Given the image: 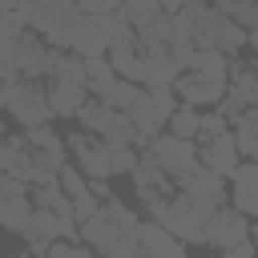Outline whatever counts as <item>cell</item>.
<instances>
[{
  "instance_id": "cell-3",
  "label": "cell",
  "mask_w": 258,
  "mask_h": 258,
  "mask_svg": "<svg viewBox=\"0 0 258 258\" xmlns=\"http://www.w3.org/2000/svg\"><path fill=\"white\" fill-rule=\"evenodd\" d=\"M56 48H48L36 32H24L16 36L12 44L0 48V81H36V77H48L52 64H56Z\"/></svg>"
},
{
  "instance_id": "cell-12",
  "label": "cell",
  "mask_w": 258,
  "mask_h": 258,
  "mask_svg": "<svg viewBox=\"0 0 258 258\" xmlns=\"http://www.w3.org/2000/svg\"><path fill=\"white\" fill-rule=\"evenodd\" d=\"M28 214H32V194H28V185L24 181H16V177H0V230H24V222H28Z\"/></svg>"
},
{
  "instance_id": "cell-2",
  "label": "cell",
  "mask_w": 258,
  "mask_h": 258,
  "mask_svg": "<svg viewBox=\"0 0 258 258\" xmlns=\"http://www.w3.org/2000/svg\"><path fill=\"white\" fill-rule=\"evenodd\" d=\"M28 32H36L48 48L56 52H69V40H73V28L81 20V8L77 0H16Z\"/></svg>"
},
{
  "instance_id": "cell-28",
  "label": "cell",
  "mask_w": 258,
  "mask_h": 258,
  "mask_svg": "<svg viewBox=\"0 0 258 258\" xmlns=\"http://www.w3.org/2000/svg\"><path fill=\"white\" fill-rule=\"evenodd\" d=\"M24 32H28V24H24L20 8H4V12H0V48L12 44L16 36H24Z\"/></svg>"
},
{
  "instance_id": "cell-5",
  "label": "cell",
  "mask_w": 258,
  "mask_h": 258,
  "mask_svg": "<svg viewBox=\"0 0 258 258\" xmlns=\"http://www.w3.org/2000/svg\"><path fill=\"white\" fill-rule=\"evenodd\" d=\"M4 113L20 125V129H40L52 121L44 89H36V81H4Z\"/></svg>"
},
{
  "instance_id": "cell-27",
  "label": "cell",
  "mask_w": 258,
  "mask_h": 258,
  "mask_svg": "<svg viewBox=\"0 0 258 258\" xmlns=\"http://www.w3.org/2000/svg\"><path fill=\"white\" fill-rule=\"evenodd\" d=\"M109 149V165H113V173H133V165H137V157H141V149L137 145H105Z\"/></svg>"
},
{
  "instance_id": "cell-31",
  "label": "cell",
  "mask_w": 258,
  "mask_h": 258,
  "mask_svg": "<svg viewBox=\"0 0 258 258\" xmlns=\"http://www.w3.org/2000/svg\"><path fill=\"white\" fill-rule=\"evenodd\" d=\"M226 117L218 113V109H210V113H198V141H210V137H218V133H226Z\"/></svg>"
},
{
  "instance_id": "cell-8",
  "label": "cell",
  "mask_w": 258,
  "mask_h": 258,
  "mask_svg": "<svg viewBox=\"0 0 258 258\" xmlns=\"http://www.w3.org/2000/svg\"><path fill=\"white\" fill-rule=\"evenodd\" d=\"M64 149L73 153V165L89 177V185L93 181H109L113 177V165H109V149H105V141L101 137H89V133H69L64 137Z\"/></svg>"
},
{
  "instance_id": "cell-21",
  "label": "cell",
  "mask_w": 258,
  "mask_h": 258,
  "mask_svg": "<svg viewBox=\"0 0 258 258\" xmlns=\"http://www.w3.org/2000/svg\"><path fill=\"white\" fill-rule=\"evenodd\" d=\"M117 81H121V77L113 73V64H109L105 56L85 60V89L93 93V101H105V97H109V89H113Z\"/></svg>"
},
{
  "instance_id": "cell-6",
  "label": "cell",
  "mask_w": 258,
  "mask_h": 258,
  "mask_svg": "<svg viewBox=\"0 0 258 258\" xmlns=\"http://www.w3.org/2000/svg\"><path fill=\"white\" fill-rule=\"evenodd\" d=\"M141 153H149L153 165H157L173 185H181V181L198 169V145H194V141H181V137H169V133H157Z\"/></svg>"
},
{
  "instance_id": "cell-33",
  "label": "cell",
  "mask_w": 258,
  "mask_h": 258,
  "mask_svg": "<svg viewBox=\"0 0 258 258\" xmlns=\"http://www.w3.org/2000/svg\"><path fill=\"white\" fill-rule=\"evenodd\" d=\"M77 8H81V16H109V12H117L109 0H77Z\"/></svg>"
},
{
  "instance_id": "cell-1",
  "label": "cell",
  "mask_w": 258,
  "mask_h": 258,
  "mask_svg": "<svg viewBox=\"0 0 258 258\" xmlns=\"http://www.w3.org/2000/svg\"><path fill=\"white\" fill-rule=\"evenodd\" d=\"M137 214L117 202V198H105L89 218L77 222V238L97 250L101 258H141L137 254Z\"/></svg>"
},
{
  "instance_id": "cell-37",
  "label": "cell",
  "mask_w": 258,
  "mask_h": 258,
  "mask_svg": "<svg viewBox=\"0 0 258 258\" xmlns=\"http://www.w3.org/2000/svg\"><path fill=\"white\" fill-rule=\"evenodd\" d=\"M250 230H258V226H250Z\"/></svg>"
},
{
  "instance_id": "cell-25",
  "label": "cell",
  "mask_w": 258,
  "mask_h": 258,
  "mask_svg": "<svg viewBox=\"0 0 258 258\" xmlns=\"http://www.w3.org/2000/svg\"><path fill=\"white\" fill-rule=\"evenodd\" d=\"M165 129H169V137L198 141V109H189V105H177V109H173V117L165 121Z\"/></svg>"
},
{
  "instance_id": "cell-19",
  "label": "cell",
  "mask_w": 258,
  "mask_h": 258,
  "mask_svg": "<svg viewBox=\"0 0 258 258\" xmlns=\"http://www.w3.org/2000/svg\"><path fill=\"white\" fill-rule=\"evenodd\" d=\"M44 101H48V113H52V117H77L81 105L89 101V93H85L81 85H60V81H52V85L44 89Z\"/></svg>"
},
{
  "instance_id": "cell-15",
  "label": "cell",
  "mask_w": 258,
  "mask_h": 258,
  "mask_svg": "<svg viewBox=\"0 0 258 258\" xmlns=\"http://www.w3.org/2000/svg\"><path fill=\"white\" fill-rule=\"evenodd\" d=\"M137 254L141 258H185V242H177L157 222H137Z\"/></svg>"
},
{
  "instance_id": "cell-35",
  "label": "cell",
  "mask_w": 258,
  "mask_h": 258,
  "mask_svg": "<svg viewBox=\"0 0 258 258\" xmlns=\"http://www.w3.org/2000/svg\"><path fill=\"white\" fill-rule=\"evenodd\" d=\"M12 258H36V254H32V250H24V254H12Z\"/></svg>"
},
{
  "instance_id": "cell-23",
  "label": "cell",
  "mask_w": 258,
  "mask_h": 258,
  "mask_svg": "<svg viewBox=\"0 0 258 258\" xmlns=\"http://www.w3.org/2000/svg\"><path fill=\"white\" fill-rule=\"evenodd\" d=\"M234 145H238V157L258 161V117H254L250 109L234 121Z\"/></svg>"
},
{
  "instance_id": "cell-10",
  "label": "cell",
  "mask_w": 258,
  "mask_h": 258,
  "mask_svg": "<svg viewBox=\"0 0 258 258\" xmlns=\"http://www.w3.org/2000/svg\"><path fill=\"white\" fill-rule=\"evenodd\" d=\"M177 194L189 198L202 214H214L218 206H226V177H218V173H210V169L198 165V169L177 185Z\"/></svg>"
},
{
  "instance_id": "cell-20",
  "label": "cell",
  "mask_w": 258,
  "mask_h": 258,
  "mask_svg": "<svg viewBox=\"0 0 258 258\" xmlns=\"http://www.w3.org/2000/svg\"><path fill=\"white\" fill-rule=\"evenodd\" d=\"M185 73H198V77H206V81H222V85H226V77H230V60H226L218 48H194Z\"/></svg>"
},
{
  "instance_id": "cell-36",
  "label": "cell",
  "mask_w": 258,
  "mask_h": 258,
  "mask_svg": "<svg viewBox=\"0 0 258 258\" xmlns=\"http://www.w3.org/2000/svg\"><path fill=\"white\" fill-rule=\"evenodd\" d=\"M250 113H254V117H258V109H250Z\"/></svg>"
},
{
  "instance_id": "cell-38",
  "label": "cell",
  "mask_w": 258,
  "mask_h": 258,
  "mask_svg": "<svg viewBox=\"0 0 258 258\" xmlns=\"http://www.w3.org/2000/svg\"><path fill=\"white\" fill-rule=\"evenodd\" d=\"M0 177H4V169H0Z\"/></svg>"
},
{
  "instance_id": "cell-14",
  "label": "cell",
  "mask_w": 258,
  "mask_h": 258,
  "mask_svg": "<svg viewBox=\"0 0 258 258\" xmlns=\"http://www.w3.org/2000/svg\"><path fill=\"white\" fill-rule=\"evenodd\" d=\"M173 93H177V101L189 105V109H218V101L226 97V85H222V81H206V77H198V73H181L177 85H173Z\"/></svg>"
},
{
  "instance_id": "cell-11",
  "label": "cell",
  "mask_w": 258,
  "mask_h": 258,
  "mask_svg": "<svg viewBox=\"0 0 258 258\" xmlns=\"http://www.w3.org/2000/svg\"><path fill=\"white\" fill-rule=\"evenodd\" d=\"M69 52L81 60H97L109 52V16H81L69 40Z\"/></svg>"
},
{
  "instance_id": "cell-26",
  "label": "cell",
  "mask_w": 258,
  "mask_h": 258,
  "mask_svg": "<svg viewBox=\"0 0 258 258\" xmlns=\"http://www.w3.org/2000/svg\"><path fill=\"white\" fill-rule=\"evenodd\" d=\"M56 185L64 189V198H69V202H77V198H85V194H89V177H85V173H81L73 161H69V165L56 173Z\"/></svg>"
},
{
  "instance_id": "cell-4",
  "label": "cell",
  "mask_w": 258,
  "mask_h": 258,
  "mask_svg": "<svg viewBox=\"0 0 258 258\" xmlns=\"http://www.w3.org/2000/svg\"><path fill=\"white\" fill-rule=\"evenodd\" d=\"M145 214H149V222H157L161 230H169L177 242H206V218L210 214H202L189 198H181V194H173V198H161V202H145Z\"/></svg>"
},
{
  "instance_id": "cell-13",
  "label": "cell",
  "mask_w": 258,
  "mask_h": 258,
  "mask_svg": "<svg viewBox=\"0 0 258 258\" xmlns=\"http://www.w3.org/2000/svg\"><path fill=\"white\" fill-rule=\"evenodd\" d=\"M198 165L210 169V173H218V177H230L242 165L238 145H234V133H218L210 141H198Z\"/></svg>"
},
{
  "instance_id": "cell-7",
  "label": "cell",
  "mask_w": 258,
  "mask_h": 258,
  "mask_svg": "<svg viewBox=\"0 0 258 258\" xmlns=\"http://www.w3.org/2000/svg\"><path fill=\"white\" fill-rule=\"evenodd\" d=\"M24 238H28V246H32V254L40 258L52 242H81L77 238V222L73 218H56V214H48V210H36L32 206V214H28V222H24V230H20Z\"/></svg>"
},
{
  "instance_id": "cell-22",
  "label": "cell",
  "mask_w": 258,
  "mask_h": 258,
  "mask_svg": "<svg viewBox=\"0 0 258 258\" xmlns=\"http://www.w3.org/2000/svg\"><path fill=\"white\" fill-rule=\"evenodd\" d=\"M32 206L36 210H48V214H56V218H73V202L64 198V189L52 181V185H36L32 189ZM77 222V218H73Z\"/></svg>"
},
{
  "instance_id": "cell-32",
  "label": "cell",
  "mask_w": 258,
  "mask_h": 258,
  "mask_svg": "<svg viewBox=\"0 0 258 258\" xmlns=\"http://www.w3.org/2000/svg\"><path fill=\"white\" fill-rule=\"evenodd\" d=\"M40 258H93V250L85 242H52Z\"/></svg>"
},
{
  "instance_id": "cell-9",
  "label": "cell",
  "mask_w": 258,
  "mask_h": 258,
  "mask_svg": "<svg viewBox=\"0 0 258 258\" xmlns=\"http://www.w3.org/2000/svg\"><path fill=\"white\" fill-rule=\"evenodd\" d=\"M206 242L214 250H230L238 242H250V222L246 214H238L234 206H218L210 218H206Z\"/></svg>"
},
{
  "instance_id": "cell-34",
  "label": "cell",
  "mask_w": 258,
  "mask_h": 258,
  "mask_svg": "<svg viewBox=\"0 0 258 258\" xmlns=\"http://www.w3.org/2000/svg\"><path fill=\"white\" fill-rule=\"evenodd\" d=\"M222 258H258V246L254 242H238V246L222 250Z\"/></svg>"
},
{
  "instance_id": "cell-29",
  "label": "cell",
  "mask_w": 258,
  "mask_h": 258,
  "mask_svg": "<svg viewBox=\"0 0 258 258\" xmlns=\"http://www.w3.org/2000/svg\"><path fill=\"white\" fill-rule=\"evenodd\" d=\"M137 40V32H133V24L125 20V12L117 8V12H109V48H117V44H133Z\"/></svg>"
},
{
  "instance_id": "cell-24",
  "label": "cell",
  "mask_w": 258,
  "mask_h": 258,
  "mask_svg": "<svg viewBox=\"0 0 258 258\" xmlns=\"http://www.w3.org/2000/svg\"><path fill=\"white\" fill-rule=\"evenodd\" d=\"M121 12H125V20L133 24V32H141V28H149V24L161 16V4H157V0H125Z\"/></svg>"
},
{
  "instance_id": "cell-39",
  "label": "cell",
  "mask_w": 258,
  "mask_h": 258,
  "mask_svg": "<svg viewBox=\"0 0 258 258\" xmlns=\"http://www.w3.org/2000/svg\"><path fill=\"white\" fill-rule=\"evenodd\" d=\"M254 77H258V69H254Z\"/></svg>"
},
{
  "instance_id": "cell-18",
  "label": "cell",
  "mask_w": 258,
  "mask_h": 258,
  "mask_svg": "<svg viewBox=\"0 0 258 258\" xmlns=\"http://www.w3.org/2000/svg\"><path fill=\"white\" fill-rule=\"evenodd\" d=\"M105 60H109L113 73H117L121 81H129V85H141V81H145V56H141L137 40H133V44H117V48H109Z\"/></svg>"
},
{
  "instance_id": "cell-30",
  "label": "cell",
  "mask_w": 258,
  "mask_h": 258,
  "mask_svg": "<svg viewBox=\"0 0 258 258\" xmlns=\"http://www.w3.org/2000/svg\"><path fill=\"white\" fill-rule=\"evenodd\" d=\"M137 89H141V85H129V81H117V85L109 89V97H105L101 105H109V109H117V113H125V109H129V101L137 97Z\"/></svg>"
},
{
  "instance_id": "cell-16",
  "label": "cell",
  "mask_w": 258,
  "mask_h": 258,
  "mask_svg": "<svg viewBox=\"0 0 258 258\" xmlns=\"http://www.w3.org/2000/svg\"><path fill=\"white\" fill-rule=\"evenodd\" d=\"M129 177H133V189L141 194V202H161V198H173V194H177V185H173V181L153 165V157H149V153H141V157H137V165H133V173H129Z\"/></svg>"
},
{
  "instance_id": "cell-17",
  "label": "cell",
  "mask_w": 258,
  "mask_h": 258,
  "mask_svg": "<svg viewBox=\"0 0 258 258\" xmlns=\"http://www.w3.org/2000/svg\"><path fill=\"white\" fill-rule=\"evenodd\" d=\"M230 206L238 214H254L258 218V161H242L230 173Z\"/></svg>"
}]
</instances>
